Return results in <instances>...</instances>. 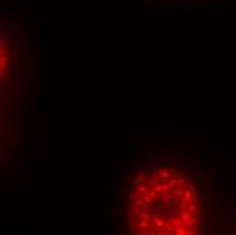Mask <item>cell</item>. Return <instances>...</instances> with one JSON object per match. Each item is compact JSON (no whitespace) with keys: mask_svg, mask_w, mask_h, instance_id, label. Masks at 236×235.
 <instances>
[{"mask_svg":"<svg viewBox=\"0 0 236 235\" xmlns=\"http://www.w3.org/2000/svg\"><path fill=\"white\" fill-rule=\"evenodd\" d=\"M126 224L135 235H196L200 195L183 170L162 166L139 173L126 196Z\"/></svg>","mask_w":236,"mask_h":235,"instance_id":"cell-1","label":"cell"}]
</instances>
